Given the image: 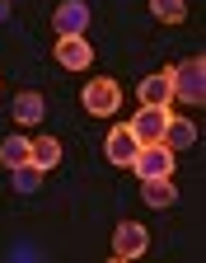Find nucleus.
<instances>
[{"label":"nucleus","mask_w":206,"mask_h":263,"mask_svg":"<svg viewBox=\"0 0 206 263\" xmlns=\"http://www.w3.org/2000/svg\"><path fill=\"white\" fill-rule=\"evenodd\" d=\"M169 85H174V99H183V104H201V99H206V61L201 57L178 61L174 71H169Z\"/></svg>","instance_id":"1"},{"label":"nucleus","mask_w":206,"mask_h":263,"mask_svg":"<svg viewBox=\"0 0 206 263\" xmlns=\"http://www.w3.org/2000/svg\"><path fill=\"white\" fill-rule=\"evenodd\" d=\"M80 99H85V113H94V118H113V113L122 108V89H117V80H108V76L89 80Z\"/></svg>","instance_id":"2"},{"label":"nucleus","mask_w":206,"mask_h":263,"mask_svg":"<svg viewBox=\"0 0 206 263\" xmlns=\"http://www.w3.org/2000/svg\"><path fill=\"white\" fill-rule=\"evenodd\" d=\"M127 170H136V179H169V174H174V151H169L164 141L141 146V151H136V160L127 164Z\"/></svg>","instance_id":"3"},{"label":"nucleus","mask_w":206,"mask_h":263,"mask_svg":"<svg viewBox=\"0 0 206 263\" xmlns=\"http://www.w3.org/2000/svg\"><path fill=\"white\" fill-rule=\"evenodd\" d=\"M127 127H131V137L141 141V146H155V141H164L169 108H159V104H141V108H136V118H131Z\"/></svg>","instance_id":"4"},{"label":"nucleus","mask_w":206,"mask_h":263,"mask_svg":"<svg viewBox=\"0 0 206 263\" xmlns=\"http://www.w3.org/2000/svg\"><path fill=\"white\" fill-rule=\"evenodd\" d=\"M146 245H150V230H146L141 221H122V226L113 230V258H117V263L141 258V254H146Z\"/></svg>","instance_id":"5"},{"label":"nucleus","mask_w":206,"mask_h":263,"mask_svg":"<svg viewBox=\"0 0 206 263\" xmlns=\"http://www.w3.org/2000/svg\"><path fill=\"white\" fill-rule=\"evenodd\" d=\"M52 24H56L61 38H85V28H89V5H85V0H61L56 14H52Z\"/></svg>","instance_id":"6"},{"label":"nucleus","mask_w":206,"mask_h":263,"mask_svg":"<svg viewBox=\"0 0 206 263\" xmlns=\"http://www.w3.org/2000/svg\"><path fill=\"white\" fill-rule=\"evenodd\" d=\"M136 151H141V141L131 137V127H117V132H108V141H103V155H108L117 170H127V164L136 160Z\"/></svg>","instance_id":"7"},{"label":"nucleus","mask_w":206,"mask_h":263,"mask_svg":"<svg viewBox=\"0 0 206 263\" xmlns=\"http://www.w3.org/2000/svg\"><path fill=\"white\" fill-rule=\"evenodd\" d=\"M141 202H146V207H155V212L174 207V202H178V188H174V174H169V179H141Z\"/></svg>","instance_id":"8"},{"label":"nucleus","mask_w":206,"mask_h":263,"mask_svg":"<svg viewBox=\"0 0 206 263\" xmlns=\"http://www.w3.org/2000/svg\"><path fill=\"white\" fill-rule=\"evenodd\" d=\"M56 61L66 66V71H85V66L94 61V52H89L85 38H56Z\"/></svg>","instance_id":"9"},{"label":"nucleus","mask_w":206,"mask_h":263,"mask_svg":"<svg viewBox=\"0 0 206 263\" xmlns=\"http://www.w3.org/2000/svg\"><path fill=\"white\" fill-rule=\"evenodd\" d=\"M43 113H47V99H43L38 89H24V94L14 99V122H19V127H38Z\"/></svg>","instance_id":"10"},{"label":"nucleus","mask_w":206,"mask_h":263,"mask_svg":"<svg viewBox=\"0 0 206 263\" xmlns=\"http://www.w3.org/2000/svg\"><path fill=\"white\" fill-rule=\"evenodd\" d=\"M136 99H141V104H159V108H169V104H174V85H169V71L146 76V80H141V89H136Z\"/></svg>","instance_id":"11"},{"label":"nucleus","mask_w":206,"mask_h":263,"mask_svg":"<svg viewBox=\"0 0 206 263\" xmlns=\"http://www.w3.org/2000/svg\"><path fill=\"white\" fill-rule=\"evenodd\" d=\"M43 179H47V170H38L33 160H24V164H14V170H10L14 193H38V188H43Z\"/></svg>","instance_id":"12"},{"label":"nucleus","mask_w":206,"mask_h":263,"mask_svg":"<svg viewBox=\"0 0 206 263\" xmlns=\"http://www.w3.org/2000/svg\"><path fill=\"white\" fill-rule=\"evenodd\" d=\"M197 141V127L188 122V118H174L169 113V127H164V146L169 151H183V146H192Z\"/></svg>","instance_id":"13"},{"label":"nucleus","mask_w":206,"mask_h":263,"mask_svg":"<svg viewBox=\"0 0 206 263\" xmlns=\"http://www.w3.org/2000/svg\"><path fill=\"white\" fill-rule=\"evenodd\" d=\"M28 160L38 164V170H56V164H61V141L56 137H38L33 151H28Z\"/></svg>","instance_id":"14"},{"label":"nucleus","mask_w":206,"mask_h":263,"mask_svg":"<svg viewBox=\"0 0 206 263\" xmlns=\"http://www.w3.org/2000/svg\"><path fill=\"white\" fill-rule=\"evenodd\" d=\"M28 151H33V141L14 132V137L0 141V164H5V170H14V164H24V160H28Z\"/></svg>","instance_id":"15"},{"label":"nucleus","mask_w":206,"mask_h":263,"mask_svg":"<svg viewBox=\"0 0 206 263\" xmlns=\"http://www.w3.org/2000/svg\"><path fill=\"white\" fill-rule=\"evenodd\" d=\"M150 14L159 24H183L188 19V5H183V0H150Z\"/></svg>","instance_id":"16"},{"label":"nucleus","mask_w":206,"mask_h":263,"mask_svg":"<svg viewBox=\"0 0 206 263\" xmlns=\"http://www.w3.org/2000/svg\"><path fill=\"white\" fill-rule=\"evenodd\" d=\"M10 19V0H0V24H5Z\"/></svg>","instance_id":"17"}]
</instances>
